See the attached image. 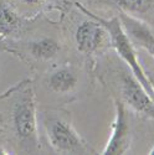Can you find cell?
Listing matches in <instances>:
<instances>
[{
    "label": "cell",
    "instance_id": "cell-1",
    "mask_svg": "<svg viewBox=\"0 0 154 155\" xmlns=\"http://www.w3.org/2000/svg\"><path fill=\"white\" fill-rule=\"evenodd\" d=\"M0 135L10 154H36L41 150L36 92L31 80H22L0 94Z\"/></svg>",
    "mask_w": 154,
    "mask_h": 155
},
{
    "label": "cell",
    "instance_id": "cell-2",
    "mask_svg": "<svg viewBox=\"0 0 154 155\" xmlns=\"http://www.w3.org/2000/svg\"><path fill=\"white\" fill-rule=\"evenodd\" d=\"M76 8L79 9L82 14L91 16L93 19H96L97 21H99L102 25L105 26V29L107 30L108 35H109V42H111V47L117 52V55L123 60V62L127 64L128 67L131 68V72L133 73V76L139 81V83L142 84L147 92L154 98V86L153 82L150 81V78L146 74L144 70L140 66V63L138 61L137 57V52L134 48V44L131 41L129 36L127 35V32L124 31L122 22L119 20L118 16H113L111 19H105L102 16H98L97 14L92 12L91 10H88L87 8H85L83 4L80 3H75Z\"/></svg>",
    "mask_w": 154,
    "mask_h": 155
},
{
    "label": "cell",
    "instance_id": "cell-3",
    "mask_svg": "<svg viewBox=\"0 0 154 155\" xmlns=\"http://www.w3.org/2000/svg\"><path fill=\"white\" fill-rule=\"evenodd\" d=\"M42 125L49 145L55 153L95 154V150L76 132L69 117L62 115L60 112L44 113Z\"/></svg>",
    "mask_w": 154,
    "mask_h": 155
},
{
    "label": "cell",
    "instance_id": "cell-4",
    "mask_svg": "<svg viewBox=\"0 0 154 155\" xmlns=\"http://www.w3.org/2000/svg\"><path fill=\"white\" fill-rule=\"evenodd\" d=\"M4 51L19 57L24 62H50L61 52V44L52 36H41L30 40L8 38L2 40Z\"/></svg>",
    "mask_w": 154,
    "mask_h": 155
},
{
    "label": "cell",
    "instance_id": "cell-5",
    "mask_svg": "<svg viewBox=\"0 0 154 155\" xmlns=\"http://www.w3.org/2000/svg\"><path fill=\"white\" fill-rule=\"evenodd\" d=\"M118 81L121 101L136 112L154 120V98L139 83L133 73L122 71Z\"/></svg>",
    "mask_w": 154,
    "mask_h": 155
},
{
    "label": "cell",
    "instance_id": "cell-6",
    "mask_svg": "<svg viewBox=\"0 0 154 155\" xmlns=\"http://www.w3.org/2000/svg\"><path fill=\"white\" fill-rule=\"evenodd\" d=\"M132 144L131 117L126 104L121 99H114V119L111 135L102 154H127Z\"/></svg>",
    "mask_w": 154,
    "mask_h": 155
},
{
    "label": "cell",
    "instance_id": "cell-7",
    "mask_svg": "<svg viewBox=\"0 0 154 155\" xmlns=\"http://www.w3.org/2000/svg\"><path fill=\"white\" fill-rule=\"evenodd\" d=\"M73 38L77 51L83 55H92L107 45L111 46L107 30L99 21L91 16L76 26Z\"/></svg>",
    "mask_w": 154,
    "mask_h": 155
},
{
    "label": "cell",
    "instance_id": "cell-8",
    "mask_svg": "<svg viewBox=\"0 0 154 155\" xmlns=\"http://www.w3.org/2000/svg\"><path fill=\"white\" fill-rule=\"evenodd\" d=\"M79 84V72L70 64H61L59 67H55L45 77V87L51 93L57 96H67L73 93Z\"/></svg>",
    "mask_w": 154,
    "mask_h": 155
},
{
    "label": "cell",
    "instance_id": "cell-9",
    "mask_svg": "<svg viewBox=\"0 0 154 155\" xmlns=\"http://www.w3.org/2000/svg\"><path fill=\"white\" fill-rule=\"evenodd\" d=\"M118 18L131 41L137 46L144 48L154 58V32L150 30V28L140 19L123 11H119Z\"/></svg>",
    "mask_w": 154,
    "mask_h": 155
},
{
    "label": "cell",
    "instance_id": "cell-10",
    "mask_svg": "<svg viewBox=\"0 0 154 155\" xmlns=\"http://www.w3.org/2000/svg\"><path fill=\"white\" fill-rule=\"evenodd\" d=\"M29 22V19L21 15L8 0H0V40L20 37Z\"/></svg>",
    "mask_w": 154,
    "mask_h": 155
},
{
    "label": "cell",
    "instance_id": "cell-11",
    "mask_svg": "<svg viewBox=\"0 0 154 155\" xmlns=\"http://www.w3.org/2000/svg\"><path fill=\"white\" fill-rule=\"evenodd\" d=\"M111 2L119 9V11L133 16L146 14L154 4V0H111Z\"/></svg>",
    "mask_w": 154,
    "mask_h": 155
},
{
    "label": "cell",
    "instance_id": "cell-12",
    "mask_svg": "<svg viewBox=\"0 0 154 155\" xmlns=\"http://www.w3.org/2000/svg\"><path fill=\"white\" fill-rule=\"evenodd\" d=\"M46 0H8L10 5L14 6L22 15L24 9H32L36 6H41L45 4Z\"/></svg>",
    "mask_w": 154,
    "mask_h": 155
},
{
    "label": "cell",
    "instance_id": "cell-13",
    "mask_svg": "<svg viewBox=\"0 0 154 155\" xmlns=\"http://www.w3.org/2000/svg\"><path fill=\"white\" fill-rule=\"evenodd\" d=\"M2 51H4V46H3V41L0 40V52H2Z\"/></svg>",
    "mask_w": 154,
    "mask_h": 155
},
{
    "label": "cell",
    "instance_id": "cell-14",
    "mask_svg": "<svg viewBox=\"0 0 154 155\" xmlns=\"http://www.w3.org/2000/svg\"><path fill=\"white\" fill-rule=\"evenodd\" d=\"M148 154H152V155H154V145H153V148L149 150V153H148Z\"/></svg>",
    "mask_w": 154,
    "mask_h": 155
}]
</instances>
